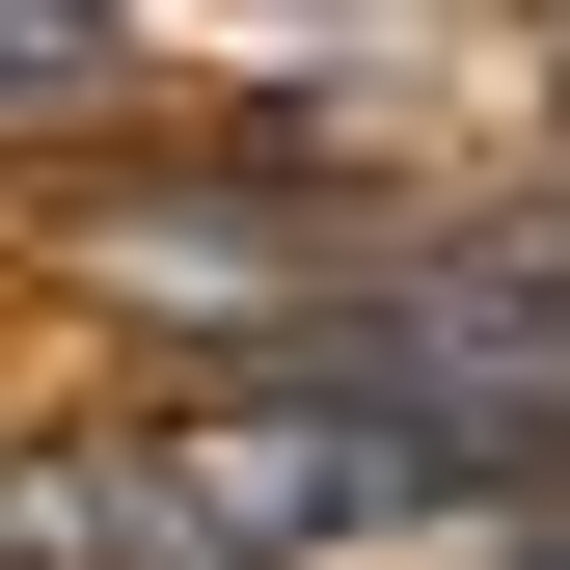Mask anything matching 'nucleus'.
I'll return each mask as SVG.
<instances>
[{
  "instance_id": "f257e3e1",
  "label": "nucleus",
  "mask_w": 570,
  "mask_h": 570,
  "mask_svg": "<svg viewBox=\"0 0 570 570\" xmlns=\"http://www.w3.org/2000/svg\"><path fill=\"white\" fill-rule=\"evenodd\" d=\"M0 570H272L190 462H136V435H55V462H0Z\"/></svg>"
},
{
  "instance_id": "f03ea898",
  "label": "nucleus",
  "mask_w": 570,
  "mask_h": 570,
  "mask_svg": "<svg viewBox=\"0 0 570 570\" xmlns=\"http://www.w3.org/2000/svg\"><path fill=\"white\" fill-rule=\"evenodd\" d=\"M109 55H136V28H109V0H0V109H82V82H109Z\"/></svg>"
}]
</instances>
